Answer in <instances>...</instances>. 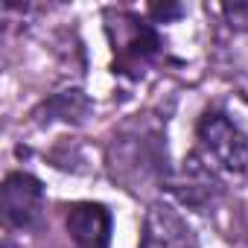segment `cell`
I'll return each instance as SVG.
<instances>
[{
	"instance_id": "277c9868",
	"label": "cell",
	"mask_w": 248,
	"mask_h": 248,
	"mask_svg": "<svg viewBox=\"0 0 248 248\" xmlns=\"http://www.w3.org/2000/svg\"><path fill=\"white\" fill-rule=\"evenodd\" d=\"M67 233L79 248H108L111 213L93 202H76L67 207Z\"/></svg>"
},
{
	"instance_id": "7a4b0ae2",
	"label": "cell",
	"mask_w": 248,
	"mask_h": 248,
	"mask_svg": "<svg viewBox=\"0 0 248 248\" xmlns=\"http://www.w3.org/2000/svg\"><path fill=\"white\" fill-rule=\"evenodd\" d=\"M140 248H199V245H196V233L184 222V216L175 207L155 202L143 219Z\"/></svg>"
},
{
	"instance_id": "6da1fadb",
	"label": "cell",
	"mask_w": 248,
	"mask_h": 248,
	"mask_svg": "<svg viewBox=\"0 0 248 248\" xmlns=\"http://www.w3.org/2000/svg\"><path fill=\"white\" fill-rule=\"evenodd\" d=\"M196 135L207 164L228 175H242L248 170V135L225 111H204Z\"/></svg>"
},
{
	"instance_id": "3957f363",
	"label": "cell",
	"mask_w": 248,
	"mask_h": 248,
	"mask_svg": "<svg viewBox=\"0 0 248 248\" xmlns=\"http://www.w3.org/2000/svg\"><path fill=\"white\" fill-rule=\"evenodd\" d=\"M44 210V187L27 172H12L3 181V213L15 228H30Z\"/></svg>"
}]
</instances>
